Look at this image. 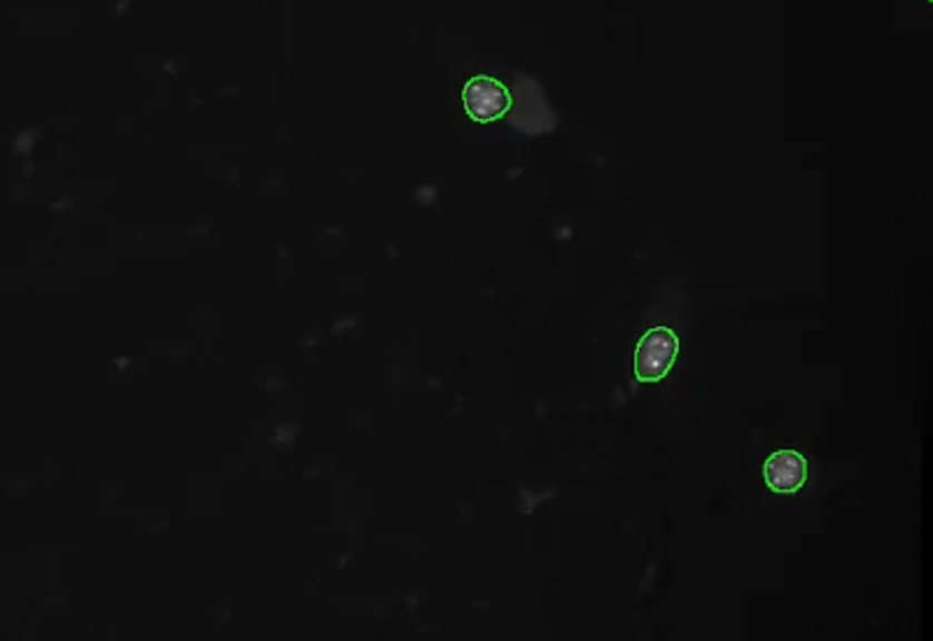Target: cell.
I'll use <instances>...</instances> for the list:
<instances>
[{"mask_svg": "<svg viewBox=\"0 0 933 641\" xmlns=\"http://www.w3.org/2000/svg\"><path fill=\"white\" fill-rule=\"evenodd\" d=\"M679 355V338L668 327L649 329L635 351V378L640 383H656L670 374Z\"/></svg>", "mask_w": 933, "mask_h": 641, "instance_id": "1", "label": "cell"}, {"mask_svg": "<svg viewBox=\"0 0 933 641\" xmlns=\"http://www.w3.org/2000/svg\"><path fill=\"white\" fill-rule=\"evenodd\" d=\"M462 103L474 121L488 125V121L502 119L511 110V91L495 78L477 76L464 85Z\"/></svg>", "mask_w": 933, "mask_h": 641, "instance_id": "2", "label": "cell"}, {"mask_svg": "<svg viewBox=\"0 0 933 641\" xmlns=\"http://www.w3.org/2000/svg\"><path fill=\"white\" fill-rule=\"evenodd\" d=\"M764 476L773 492L792 495L807 481V460L796 451H777L766 460Z\"/></svg>", "mask_w": 933, "mask_h": 641, "instance_id": "3", "label": "cell"}]
</instances>
